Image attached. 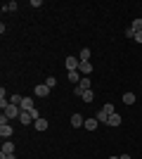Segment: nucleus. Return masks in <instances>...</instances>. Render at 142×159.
<instances>
[{
	"label": "nucleus",
	"instance_id": "20e7f679",
	"mask_svg": "<svg viewBox=\"0 0 142 159\" xmlns=\"http://www.w3.org/2000/svg\"><path fill=\"white\" fill-rule=\"evenodd\" d=\"M19 121H21V126H28V124H33V114L28 112V109H21V114H19Z\"/></svg>",
	"mask_w": 142,
	"mask_h": 159
},
{
	"label": "nucleus",
	"instance_id": "b1692460",
	"mask_svg": "<svg viewBox=\"0 0 142 159\" xmlns=\"http://www.w3.org/2000/svg\"><path fill=\"white\" fill-rule=\"evenodd\" d=\"M133 40H135V43H142V31H137V33H135V38H133Z\"/></svg>",
	"mask_w": 142,
	"mask_h": 159
},
{
	"label": "nucleus",
	"instance_id": "6e6552de",
	"mask_svg": "<svg viewBox=\"0 0 142 159\" xmlns=\"http://www.w3.org/2000/svg\"><path fill=\"white\" fill-rule=\"evenodd\" d=\"M0 154H14V143L12 140H5V143H2V152Z\"/></svg>",
	"mask_w": 142,
	"mask_h": 159
},
{
	"label": "nucleus",
	"instance_id": "2eb2a0df",
	"mask_svg": "<svg viewBox=\"0 0 142 159\" xmlns=\"http://www.w3.org/2000/svg\"><path fill=\"white\" fill-rule=\"evenodd\" d=\"M130 29H133V31H142V17H140V19H133V21H130Z\"/></svg>",
	"mask_w": 142,
	"mask_h": 159
},
{
	"label": "nucleus",
	"instance_id": "9d476101",
	"mask_svg": "<svg viewBox=\"0 0 142 159\" xmlns=\"http://www.w3.org/2000/svg\"><path fill=\"white\" fill-rule=\"evenodd\" d=\"M109 126H121V114L118 112H114L111 114V116H109V121H107Z\"/></svg>",
	"mask_w": 142,
	"mask_h": 159
},
{
	"label": "nucleus",
	"instance_id": "f8f14e48",
	"mask_svg": "<svg viewBox=\"0 0 142 159\" xmlns=\"http://www.w3.org/2000/svg\"><path fill=\"white\" fill-rule=\"evenodd\" d=\"M97 124H100V121H97V119H85V124H83V128H85V131H95V128H97Z\"/></svg>",
	"mask_w": 142,
	"mask_h": 159
},
{
	"label": "nucleus",
	"instance_id": "1a4fd4ad",
	"mask_svg": "<svg viewBox=\"0 0 142 159\" xmlns=\"http://www.w3.org/2000/svg\"><path fill=\"white\" fill-rule=\"evenodd\" d=\"M83 124H85V119H83L81 114H74V116H71V126L74 128H81Z\"/></svg>",
	"mask_w": 142,
	"mask_h": 159
},
{
	"label": "nucleus",
	"instance_id": "a878e982",
	"mask_svg": "<svg viewBox=\"0 0 142 159\" xmlns=\"http://www.w3.org/2000/svg\"><path fill=\"white\" fill-rule=\"evenodd\" d=\"M109 159H118V157H109Z\"/></svg>",
	"mask_w": 142,
	"mask_h": 159
},
{
	"label": "nucleus",
	"instance_id": "0eeeda50",
	"mask_svg": "<svg viewBox=\"0 0 142 159\" xmlns=\"http://www.w3.org/2000/svg\"><path fill=\"white\" fill-rule=\"evenodd\" d=\"M47 126H50V124H47V121L43 119V116L33 121V128H36V131H41V133H43V131H47Z\"/></svg>",
	"mask_w": 142,
	"mask_h": 159
},
{
	"label": "nucleus",
	"instance_id": "4468645a",
	"mask_svg": "<svg viewBox=\"0 0 142 159\" xmlns=\"http://www.w3.org/2000/svg\"><path fill=\"white\" fill-rule=\"evenodd\" d=\"M33 107H36L33 98H24V102H21V109H33Z\"/></svg>",
	"mask_w": 142,
	"mask_h": 159
},
{
	"label": "nucleus",
	"instance_id": "a211bd4d",
	"mask_svg": "<svg viewBox=\"0 0 142 159\" xmlns=\"http://www.w3.org/2000/svg\"><path fill=\"white\" fill-rule=\"evenodd\" d=\"M93 98H95V93H93V90H85V93L81 95V100H83V102H93Z\"/></svg>",
	"mask_w": 142,
	"mask_h": 159
},
{
	"label": "nucleus",
	"instance_id": "9b49d317",
	"mask_svg": "<svg viewBox=\"0 0 142 159\" xmlns=\"http://www.w3.org/2000/svg\"><path fill=\"white\" fill-rule=\"evenodd\" d=\"M78 71H81V74H85V76H88V74L93 71V64H90V62H81V64H78Z\"/></svg>",
	"mask_w": 142,
	"mask_h": 159
},
{
	"label": "nucleus",
	"instance_id": "39448f33",
	"mask_svg": "<svg viewBox=\"0 0 142 159\" xmlns=\"http://www.w3.org/2000/svg\"><path fill=\"white\" fill-rule=\"evenodd\" d=\"M33 93L38 95V98H47V95H50V88H47L45 83H38V86L33 88Z\"/></svg>",
	"mask_w": 142,
	"mask_h": 159
},
{
	"label": "nucleus",
	"instance_id": "4be33fe9",
	"mask_svg": "<svg viewBox=\"0 0 142 159\" xmlns=\"http://www.w3.org/2000/svg\"><path fill=\"white\" fill-rule=\"evenodd\" d=\"M102 109H104V112H107L109 116H111V114L116 112V109H114V105H111V102H107V105H102Z\"/></svg>",
	"mask_w": 142,
	"mask_h": 159
},
{
	"label": "nucleus",
	"instance_id": "7ed1b4c3",
	"mask_svg": "<svg viewBox=\"0 0 142 159\" xmlns=\"http://www.w3.org/2000/svg\"><path fill=\"white\" fill-rule=\"evenodd\" d=\"M78 64H81V60H78V57H74V55H69L67 60H64V66H67L69 71H78Z\"/></svg>",
	"mask_w": 142,
	"mask_h": 159
},
{
	"label": "nucleus",
	"instance_id": "f03ea898",
	"mask_svg": "<svg viewBox=\"0 0 142 159\" xmlns=\"http://www.w3.org/2000/svg\"><path fill=\"white\" fill-rule=\"evenodd\" d=\"M2 112H5V116H7V119H19L21 107H17V105H12V102H10V105H7L5 109H2Z\"/></svg>",
	"mask_w": 142,
	"mask_h": 159
},
{
	"label": "nucleus",
	"instance_id": "412c9836",
	"mask_svg": "<svg viewBox=\"0 0 142 159\" xmlns=\"http://www.w3.org/2000/svg\"><path fill=\"white\" fill-rule=\"evenodd\" d=\"M10 102H12V105H17V107H21L24 98H21V95H12V98H10Z\"/></svg>",
	"mask_w": 142,
	"mask_h": 159
},
{
	"label": "nucleus",
	"instance_id": "423d86ee",
	"mask_svg": "<svg viewBox=\"0 0 142 159\" xmlns=\"http://www.w3.org/2000/svg\"><path fill=\"white\" fill-rule=\"evenodd\" d=\"M12 133H14V128L10 126V124H0V135H2V140L12 138Z\"/></svg>",
	"mask_w": 142,
	"mask_h": 159
},
{
	"label": "nucleus",
	"instance_id": "bb28decb",
	"mask_svg": "<svg viewBox=\"0 0 142 159\" xmlns=\"http://www.w3.org/2000/svg\"><path fill=\"white\" fill-rule=\"evenodd\" d=\"M140 86H142V83H140Z\"/></svg>",
	"mask_w": 142,
	"mask_h": 159
},
{
	"label": "nucleus",
	"instance_id": "393cba45",
	"mask_svg": "<svg viewBox=\"0 0 142 159\" xmlns=\"http://www.w3.org/2000/svg\"><path fill=\"white\" fill-rule=\"evenodd\" d=\"M118 159H130V154H121V157H118Z\"/></svg>",
	"mask_w": 142,
	"mask_h": 159
},
{
	"label": "nucleus",
	"instance_id": "ddd939ff",
	"mask_svg": "<svg viewBox=\"0 0 142 159\" xmlns=\"http://www.w3.org/2000/svg\"><path fill=\"white\" fill-rule=\"evenodd\" d=\"M135 93H123V102H126V105H135Z\"/></svg>",
	"mask_w": 142,
	"mask_h": 159
},
{
	"label": "nucleus",
	"instance_id": "6ab92c4d",
	"mask_svg": "<svg viewBox=\"0 0 142 159\" xmlns=\"http://www.w3.org/2000/svg\"><path fill=\"white\" fill-rule=\"evenodd\" d=\"M17 7H19V5H17V2H14V0H10V2H7V5L2 7V10H5V12H14V10H17Z\"/></svg>",
	"mask_w": 142,
	"mask_h": 159
},
{
	"label": "nucleus",
	"instance_id": "dca6fc26",
	"mask_svg": "<svg viewBox=\"0 0 142 159\" xmlns=\"http://www.w3.org/2000/svg\"><path fill=\"white\" fill-rule=\"evenodd\" d=\"M69 81H71V83H81V74L78 71H69Z\"/></svg>",
	"mask_w": 142,
	"mask_h": 159
},
{
	"label": "nucleus",
	"instance_id": "f3484780",
	"mask_svg": "<svg viewBox=\"0 0 142 159\" xmlns=\"http://www.w3.org/2000/svg\"><path fill=\"white\" fill-rule=\"evenodd\" d=\"M78 60H81V62H90V50H88V48H83V50H81V57H78Z\"/></svg>",
	"mask_w": 142,
	"mask_h": 159
},
{
	"label": "nucleus",
	"instance_id": "5701e85b",
	"mask_svg": "<svg viewBox=\"0 0 142 159\" xmlns=\"http://www.w3.org/2000/svg\"><path fill=\"white\" fill-rule=\"evenodd\" d=\"M126 38H135V31H133V29H130V26L126 29Z\"/></svg>",
	"mask_w": 142,
	"mask_h": 159
},
{
	"label": "nucleus",
	"instance_id": "f257e3e1",
	"mask_svg": "<svg viewBox=\"0 0 142 159\" xmlns=\"http://www.w3.org/2000/svg\"><path fill=\"white\" fill-rule=\"evenodd\" d=\"M90 86H93V81H90L88 76H83V79H81V83H78V86L74 88V93L78 95V98H81V95L85 93V90H90Z\"/></svg>",
	"mask_w": 142,
	"mask_h": 159
},
{
	"label": "nucleus",
	"instance_id": "aec40b11",
	"mask_svg": "<svg viewBox=\"0 0 142 159\" xmlns=\"http://www.w3.org/2000/svg\"><path fill=\"white\" fill-rule=\"evenodd\" d=\"M45 86L50 88V90H52V88L57 86V79H54V76H47V79H45Z\"/></svg>",
	"mask_w": 142,
	"mask_h": 159
}]
</instances>
